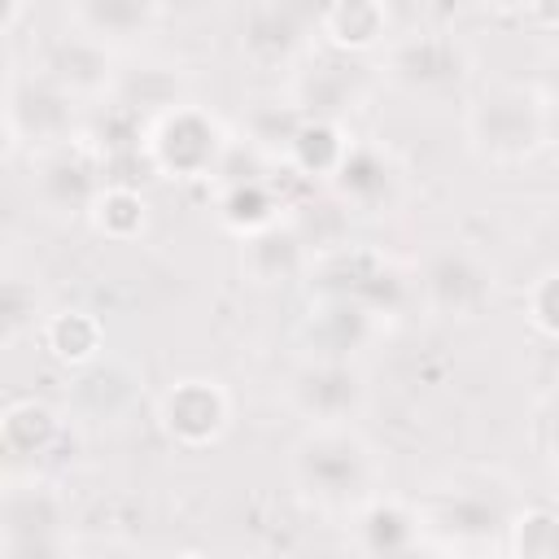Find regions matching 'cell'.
<instances>
[{
	"label": "cell",
	"mask_w": 559,
	"mask_h": 559,
	"mask_svg": "<svg viewBox=\"0 0 559 559\" xmlns=\"http://www.w3.org/2000/svg\"><path fill=\"white\" fill-rule=\"evenodd\" d=\"M26 306H35V293L22 288L17 280H9V288H4V341L9 345L22 341V332H26Z\"/></svg>",
	"instance_id": "19"
},
{
	"label": "cell",
	"mask_w": 559,
	"mask_h": 559,
	"mask_svg": "<svg viewBox=\"0 0 559 559\" xmlns=\"http://www.w3.org/2000/svg\"><path fill=\"white\" fill-rule=\"evenodd\" d=\"M293 476L323 507H358L371 485V454L349 424H314L293 450Z\"/></svg>",
	"instance_id": "1"
},
{
	"label": "cell",
	"mask_w": 559,
	"mask_h": 559,
	"mask_svg": "<svg viewBox=\"0 0 559 559\" xmlns=\"http://www.w3.org/2000/svg\"><path fill=\"white\" fill-rule=\"evenodd\" d=\"M214 153H218V131L192 109L166 114V122L153 131V157L175 175L205 170L214 162Z\"/></svg>",
	"instance_id": "8"
},
{
	"label": "cell",
	"mask_w": 559,
	"mask_h": 559,
	"mask_svg": "<svg viewBox=\"0 0 559 559\" xmlns=\"http://www.w3.org/2000/svg\"><path fill=\"white\" fill-rule=\"evenodd\" d=\"M472 140L489 153V157H524L537 148V140L546 135V105L537 96H528L515 83L489 87L467 118Z\"/></svg>",
	"instance_id": "2"
},
{
	"label": "cell",
	"mask_w": 559,
	"mask_h": 559,
	"mask_svg": "<svg viewBox=\"0 0 559 559\" xmlns=\"http://www.w3.org/2000/svg\"><path fill=\"white\" fill-rule=\"evenodd\" d=\"M4 537H0V550L4 555H44V550H61L66 542L57 537L61 528V502L48 485L39 480H9L4 489Z\"/></svg>",
	"instance_id": "4"
},
{
	"label": "cell",
	"mask_w": 559,
	"mask_h": 559,
	"mask_svg": "<svg viewBox=\"0 0 559 559\" xmlns=\"http://www.w3.org/2000/svg\"><path fill=\"white\" fill-rule=\"evenodd\" d=\"M389 70L406 87H445L463 74V52H459V44H450L441 35H415L393 48Z\"/></svg>",
	"instance_id": "9"
},
{
	"label": "cell",
	"mask_w": 559,
	"mask_h": 559,
	"mask_svg": "<svg viewBox=\"0 0 559 559\" xmlns=\"http://www.w3.org/2000/svg\"><path fill=\"white\" fill-rule=\"evenodd\" d=\"M57 441V419L44 402H13L4 411V450L13 463L48 454Z\"/></svg>",
	"instance_id": "13"
},
{
	"label": "cell",
	"mask_w": 559,
	"mask_h": 559,
	"mask_svg": "<svg viewBox=\"0 0 559 559\" xmlns=\"http://www.w3.org/2000/svg\"><path fill=\"white\" fill-rule=\"evenodd\" d=\"M227 393L214 380H179L166 397H162V424L175 441L183 445H205L218 441L227 428Z\"/></svg>",
	"instance_id": "6"
},
{
	"label": "cell",
	"mask_w": 559,
	"mask_h": 559,
	"mask_svg": "<svg viewBox=\"0 0 559 559\" xmlns=\"http://www.w3.org/2000/svg\"><path fill=\"white\" fill-rule=\"evenodd\" d=\"M480 4H489V9H502V13H507V9H524L528 0H480Z\"/></svg>",
	"instance_id": "21"
},
{
	"label": "cell",
	"mask_w": 559,
	"mask_h": 559,
	"mask_svg": "<svg viewBox=\"0 0 559 559\" xmlns=\"http://www.w3.org/2000/svg\"><path fill=\"white\" fill-rule=\"evenodd\" d=\"M528 310H533V323L542 332H555L559 336V271H546L528 297Z\"/></svg>",
	"instance_id": "18"
},
{
	"label": "cell",
	"mask_w": 559,
	"mask_h": 559,
	"mask_svg": "<svg viewBox=\"0 0 559 559\" xmlns=\"http://www.w3.org/2000/svg\"><path fill=\"white\" fill-rule=\"evenodd\" d=\"M44 341L61 362H92L96 345H100V332L83 310H66V314H52L44 323Z\"/></svg>",
	"instance_id": "16"
},
{
	"label": "cell",
	"mask_w": 559,
	"mask_h": 559,
	"mask_svg": "<svg viewBox=\"0 0 559 559\" xmlns=\"http://www.w3.org/2000/svg\"><path fill=\"white\" fill-rule=\"evenodd\" d=\"M332 179H336V188H341L345 201L371 210V205H380L389 197V188H393L397 175H393V166H389V157L380 148H362L358 144V148H345V157L336 162Z\"/></svg>",
	"instance_id": "11"
},
{
	"label": "cell",
	"mask_w": 559,
	"mask_h": 559,
	"mask_svg": "<svg viewBox=\"0 0 559 559\" xmlns=\"http://www.w3.org/2000/svg\"><path fill=\"white\" fill-rule=\"evenodd\" d=\"M511 546L524 555H559V520L546 511H528L511 520Z\"/></svg>",
	"instance_id": "17"
},
{
	"label": "cell",
	"mask_w": 559,
	"mask_h": 559,
	"mask_svg": "<svg viewBox=\"0 0 559 559\" xmlns=\"http://www.w3.org/2000/svg\"><path fill=\"white\" fill-rule=\"evenodd\" d=\"M157 17V0H74V31L96 44H131Z\"/></svg>",
	"instance_id": "10"
},
{
	"label": "cell",
	"mask_w": 559,
	"mask_h": 559,
	"mask_svg": "<svg viewBox=\"0 0 559 559\" xmlns=\"http://www.w3.org/2000/svg\"><path fill=\"white\" fill-rule=\"evenodd\" d=\"M323 26L345 48H371L384 35V9L376 0H332Z\"/></svg>",
	"instance_id": "15"
},
{
	"label": "cell",
	"mask_w": 559,
	"mask_h": 559,
	"mask_svg": "<svg viewBox=\"0 0 559 559\" xmlns=\"http://www.w3.org/2000/svg\"><path fill=\"white\" fill-rule=\"evenodd\" d=\"M35 192H39V201L48 210H61V214L66 210H83V205H92L100 197L96 166L83 153L66 148V144H52L44 153L39 170H35Z\"/></svg>",
	"instance_id": "7"
},
{
	"label": "cell",
	"mask_w": 559,
	"mask_h": 559,
	"mask_svg": "<svg viewBox=\"0 0 559 559\" xmlns=\"http://www.w3.org/2000/svg\"><path fill=\"white\" fill-rule=\"evenodd\" d=\"M367 402V380L349 358H319L314 367L297 371L293 380V406L310 424H349Z\"/></svg>",
	"instance_id": "3"
},
{
	"label": "cell",
	"mask_w": 559,
	"mask_h": 559,
	"mask_svg": "<svg viewBox=\"0 0 559 559\" xmlns=\"http://www.w3.org/2000/svg\"><path fill=\"white\" fill-rule=\"evenodd\" d=\"M245 262H249V271L258 275V284L288 280V275L301 266V240H297L293 231H280V227L271 223V227H262V231L249 236Z\"/></svg>",
	"instance_id": "14"
},
{
	"label": "cell",
	"mask_w": 559,
	"mask_h": 559,
	"mask_svg": "<svg viewBox=\"0 0 559 559\" xmlns=\"http://www.w3.org/2000/svg\"><path fill=\"white\" fill-rule=\"evenodd\" d=\"M542 105H546V109H559V57L546 66V92H542Z\"/></svg>",
	"instance_id": "20"
},
{
	"label": "cell",
	"mask_w": 559,
	"mask_h": 559,
	"mask_svg": "<svg viewBox=\"0 0 559 559\" xmlns=\"http://www.w3.org/2000/svg\"><path fill=\"white\" fill-rule=\"evenodd\" d=\"M415 288L424 293V301H428L437 314H450V319L459 314V319H467V314H476L480 301L489 297V266H485L476 253H467V249H437V253L424 262Z\"/></svg>",
	"instance_id": "5"
},
{
	"label": "cell",
	"mask_w": 559,
	"mask_h": 559,
	"mask_svg": "<svg viewBox=\"0 0 559 559\" xmlns=\"http://www.w3.org/2000/svg\"><path fill=\"white\" fill-rule=\"evenodd\" d=\"M419 515L415 511H406L402 502H384V498H367L362 502V511H358V546L362 550H384V555H393V550H411L419 537Z\"/></svg>",
	"instance_id": "12"
}]
</instances>
